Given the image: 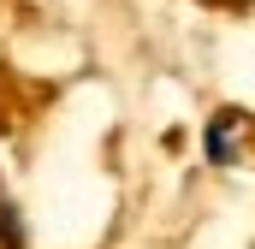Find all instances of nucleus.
Masks as SVG:
<instances>
[{
  "label": "nucleus",
  "instance_id": "1",
  "mask_svg": "<svg viewBox=\"0 0 255 249\" xmlns=\"http://www.w3.org/2000/svg\"><path fill=\"white\" fill-rule=\"evenodd\" d=\"M238 113H220V119L208 124V160L214 166H232V154H238V142H232V130H238Z\"/></svg>",
  "mask_w": 255,
  "mask_h": 249
},
{
  "label": "nucleus",
  "instance_id": "2",
  "mask_svg": "<svg viewBox=\"0 0 255 249\" xmlns=\"http://www.w3.org/2000/svg\"><path fill=\"white\" fill-rule=\"evenodd\" d=\"M0 244H6V249H24V232H18V214H12L6 202H0Z\"/></svg>",
  "mask_w": 255,
  "mask_h": 249
}]
</instances>
